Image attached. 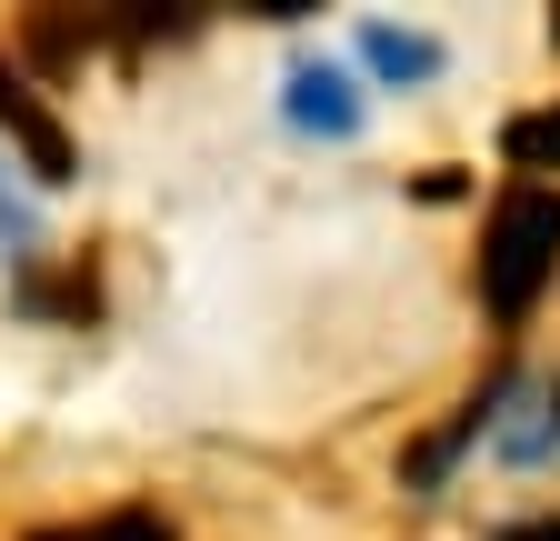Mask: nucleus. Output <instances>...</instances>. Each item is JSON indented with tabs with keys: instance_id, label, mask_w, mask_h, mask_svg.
I'll return each mask as SVG.
<instances>
[{
	"instance_id": "nucleus-2",
	"label": "nucleus",
	"mask_w": 560,
	"mask_h": 541,
	"mask_svg": "<svg viewBox=\"0 0 560 541\" xmlns=\"http://www.w3.org/2000/svg\"><path fill=\"white\" fill-rule=\"evenodd\" d=\"M0 130H11V141L31 151V181H70V171H81V151H70V130L31 101V81L11 71V60H0Z\"/></svg>"
},
{
	"instance_id": "nucleus-3",
	"label": "nucleus",
	"mask_w": 560,
	"mask_h": 541,
	"mask_svg": "<svg viewBox=\"0 0 560 541\" xmlns=\"http://www.w3.org/2000/svg\"><path fill=\"white\" fill-rule=\"evenodd\" d=\"M291 120L320 130V141H350V130H361V101H350V81L330 71V60H301L291 71Z\"/></svg>"
},
{
	"instance_id": "nucleus-8",
	"label": "nucleus",
	"mask_w": 560,
	"mask_h": 541,
	"mask_svg": "<svg viewBox=\"0 0 560 541\" xmlns=\"http://www.w3.org/2000/svg\"><path fill=\"white\" fill-rule=\"evenodd\" d=\"M501 541H560V511H530V521H511Z\"/></svg>"
},
{
	"instance_id": "nucleus-5",
	"label": "nucleus",
	"mask_w": 560,
	"mask_h": 541,
	"mask_svg": "<svg viewBox=\"0 0 560 541\" xmlns=\"http://www.w3.org/2000/svg\"><path fill=\"white\" fill-rule=\"evenodd\" d=\"M361 60L381 81H431L441 71V41L431 31H390V21H361Z\"/></svg>"
},
{
	"instance_id": "nucleus-9",
	"label": "nucleus",
	"mask_w": 560,
	"mask_h": 541,
	"mask_svg": "<svg viewBox=\"0 0 560 541\" xmlns=\"http://www.w3.org/2000/svg\"><path fill=\"white\" fill-rule=\"evenodd\" d=\"M550 41H560V11H550Z\"/></svg>"
},
{
	"instance_id": "nucleus-1",
	"label": "nucleus",
	"mask_w": 560,
	"mask_h": 541,
	"mask_svg": "<svg viewBox=\"0 0 560 541\" xmlns=\"http://www.w3.org/2000/svg\"><path fill=\"white\" fill-rule=\"evenodd\" d=\"M550 270H560V191L521 181V191H501V211L480 231V301L501 321H521L550 291Z\"/></svg>"
},
{
	"instance_id": "nucleus-6",
	"label": "nucleus",
	"mask_w": 560,
	"mask_h": 541,
	"mask_svg": "<svg viewBox=\"0 0 560 541\" xmlns=\"http://www.w3.org/2000/svg\"><path fill=\"white\" fill-rule=\"evenodd\" d=\"M31 541H180V531H171V511H101V521H50Z\"/></svg>"
},
{
	"instance_id": "nucleus-7",
	"label": "nucleus",
	"mask_w": 560,
	"mask_h": 541,
	"mask_svg": "<svg viewBox=\"0 0 560 541\" xmlns=\"http://www.w3.org/2000/svg\"><path fill=\"white\" fill-rule=\"evenodd\" d=\"M501 151H511L521 171H560V111H521V120L501 130Z\"/></svg>"
},
{
	"instance_id": "nucleus-10",
	"label": "nucleus",
	"mask_w": 560,
	"mask_h": 541,
	"mask_svg": "<svg viewBox=\"0 0 560 541\" xmlns=\"http://www.w3.org/2000/svg\"><path fill=\"white\" fill-rule=\"evenodd\" d=\"M550 412H560V391H550Z\"/></svg>"
},
{
	"instance_id": "nucleus-4",
	"label": "nucleus",
	"mask_w": 560,
	"mask_h": 541,
	"mask_svg": "<svg viewBox=\"0 0 560 541\" xmlns=\"http://www.w3.org/2000/svg\"><path fill=\"white\" fill-rule=\"evenodd\" d=\"M490 441H501L511 461H540V451L560 441V412H550V391H540V381H511V391H501V412H490Z\"/></svg>"
}]
</instances>
